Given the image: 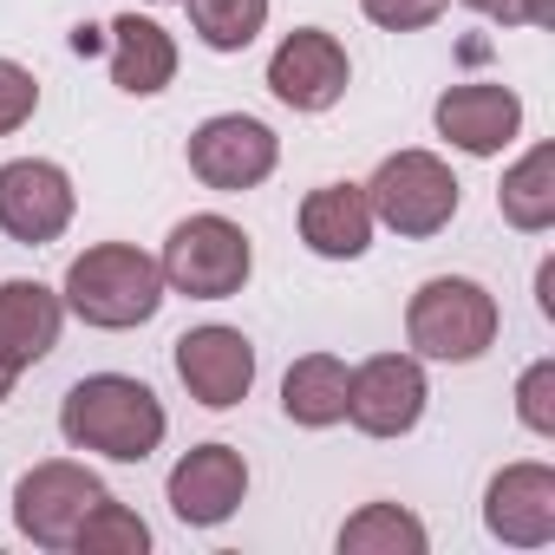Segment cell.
<instances>
[{"mask_svg":"<svg viewBox=\"0 0 555 555\" xmlns=\"http://www.w3.org/2000/svg\"><path fill=\"white\" fill-rule=\"evenodd\" d=\"M177 379L209 412L242 405L248 386H255V347H248V334H235V327H190L177 340Z\"/></svg>","mask_w":555,"mask_h":555,"instance_id":"obj_12","label":"cell"},{"mask_svg":"<svg viewBox=\"0 0 555 555\" xmlns=\"http://www.w3.org/2000/svg\"><path fill=\"white\" fill-rule=\"evenodd\" d=\"M164 496H170L177 522L216 529V522H229V516L242 509V496H248V464H242L235 444H196V451L177 457Z\"/></svg>","mask_w":555,"mask_h":555,"instance_id":"obj_11","label":"cell"},{"mask_svg":"<svg viewBox=\"0 0 555 555\" xmlns=\"http://www.w3.org/2000/svg\"><path fill=\"white\" fill-rule=\"evenodd\" d=\"M183 8H190V34L209 53H242L268 27V0H183Z\"/></svg>","mask_w":555,"mask_h":555,"instance_id":"obj_21","label":"cell"},{"mask_svg":"<svg viewBox=\"0 0 555 555\" xmlns=\"http://www.w3.org/2000/svg\"><path fill=\"white\" fill-rule=\"evenodd\" d=\"M164 295H170V288H164L157 255H144V248H131V242H99V248L73 255L66 288H60L66 314H79V321L99 327V334L144 327V321L164 308Z\"/></svg>","mask_w":555,"mask_h":555,"instance_id":"obj_2","label":"cell"},{"mask_svg":"<svg viewBox=\"0 0 555 555\" xmlns=\"http://www.w3.org/2000/svg\"><path fill=\"white\" fill-rule=\"evenodd\" d=\"M483 529L509 548L555 542V470L548 464H503L483 490Z\"/></svg>","mask_w":555,"mask_h":555,"instance_id":"obj_13","label":"cell"},{"mask_svg":"<svg viewBox=\"0 0 555 555\" xmlns=\"http://www.w3.org/2000/svg\"><path fill=\"white\" fill-rule=\"evenodd\" d=\"M431 118H438V138H451L464 157H496L522 131V99L496 79H470V86H451Z\"/></svg>","mask_w":555,"mask_h":555,"instance_id":"obj_14","label":"cell"},{"mask_svg":"<svg viewBox=\"0 0 555 555\" xmlns=\"http://www.w3.org/2000/svg\"><path fill=\"white\" fill-rule=\"evenodd\" d=\"M431 535L412 509L399 503H366L360 516L340 522V555H425Z\"/></svg>","mask_w":555,"mask_h":555,"instance_id":"obj_20","label":"cell"},{"mask_svg":"<svg viewBox=\"0 0 555 555\" xmlns=\"http://www.w3.org/2000/svg\"><path fill=\"white\" fill-rule=\"evenodd\" d=\"M555 21V0H522V27H548Z\"/></svg>","mask_w":555,"mask_h":555,"instance_id":"obj_27","label":"cell"},{"mask_svg":"<svg viewBox=\"0 0 555 555\" xmlns=\"http://www.w3.org/2000/svg\"><path fill=\"white\" fill-rule=\"evenodd\" d=\"M451 0H360V14L386 34H418V27H438Z\"/></svg>","mask_w":555,"mask_h":555,"instance_id":"obj_25","label":"cell"},{"mask_svg":"<svg viewBox=\"0 0 555 555\" xmlns=\"http://www.w3.org/2000/svg\"><path fill=\"white\" fill-rule=\"evenodd\" d=\"M144 8H164V0H144Z\"/></svg>","mask_w":555,"mask_h":555,"instance_id":"obj_30","label":"cell"},{"mask_svg":"<svg viewBox=\"0 0 555 555\" xmlns=\"http://www.w3.org/2000/svg\"><path fill=\"white\" fill-rule=\"evenodd\" d=\"M79 196H73V177L47 157H14L0 164V235H14L27 248H47L66 235Z\"/></svg>","mask_w":555,"mask_h":555,"instance_id":"obj_9","label":"cell"},{"mask_svg":"<svg viewBox=\"0 0 555 555\" xmlns=\"http://www.w3.org/2000/svg\"><path fill=\"white\" fill-rule=\"evenodd\" d=\"M425 399H431V386H425L418 353H373L347 379V418L366 438H405L425 418Z\"/></svg>","mask_w":555,"mask_h":555,"instance_id":"obj_8","label":"cell"},{"mask_svg":"<svg viewBox=\"0 0 555 555\" xmlns=\"http://www.w3.org/2000/svg\"><path fill=\"white\" fill-rule=\"evenodd\" d=\"M366 203H373V222H386L405 242H425V235L451 229V216H457V177L431 151H392L373 170Z\"/></svg>","mask_w":555,"mask_h":555,"instance_id":"obj_5","label":"cell"},{"mask_svg":"<svg viewBox=\"0 0 555 555\" xmlns=\"http://www.w3.org/2000/svg\"><path fill=\"white\" fill-rule=\"evenodd\" d=\"M60 431H66L73 451H99V457H112V464H144V457L164 444L170 418H164V405H157V392H151L144 379L92 373V379H79V386L66 392Z\"/></svg>","mask_w":555,"mask_h":555,"instance_id":"obj_1","label":"cell"},{"mask_svg":"<svg viewBox=\"0 0 555 555\" xmlns=\"http://www.w3.org/2000/svg\"><path fill=\"white\" fill-rule=\"evenodd\" d=\"M99 34H105V27H92V21H86V27H79V34H73V47H79V53H99V47H105V40H99Z\"/></svg>","mask_w":555,"mask_h":555,"instance_id":"obj_28","label":"cell"},{"mask_svg":"<svg viewBox=\"0 0 555 555\" xmlns=\"http://www.w3.org/2000/svg\"><path fill=\"white\" fill-rule=\"evenodd\" d=\"M516 418H522L535 438H555V360H535V366L516 379Z\"/></svg>","mask_w":555,"mask_h":555,"instance_id":"obj_23","label":"cell"},{"mask_svg":"<svg viewBox=\"0 0 555 555\" xmlns=\"http://www.w3.org/2000/svg\"><path fill=\"white\" fill-rule=\"evenodd\" d=\"M496 295L483 282H470V274H438V282H425L405 308V340L418 360H444V366H470L496 347Z\"/></svg>","mask_w":555,"mask_h":555,"instance_id":"obj_3","label":"cell"},{"mask_svg":"<svg viewBox=\"0 0 555 555\" xmlns=\"http://www.w3.org/2000/svg\"><path fill=\"white\" fill-rule=\"evenodd\" d=\"M496 209H503V222L522 229V235H542V229L555 222V144H535V151H522V157L503 170Z\"/></svg>","mask_w":555,"mask_h":555,"instance_id":"obj_19","label":"cell"},{"mask_svg":"<svg viewBox=\"0 0 555 555\" xmlns=\"http://www.w3.org/2000/svg\"><path fill=\"white\" fill-rule=\"evenodd\" d=\"M373 203H366V183H321L301 196V242L321 255V261H360L373 248Z\"/></svg>","mask_w":555,"mask_h":555,"instance_id":"obj_15","label":"cell"},{"mask_svg":"<svg viewBox=\"0 0 555 555\" xmlns=\"http://www.w3.org/2000/svg\"><path fill=\"white\" fill-rule=\"evenodd\" d=\"M60 321H66V301L40 282H0V366H40L53 347H60Z\"/></svg>","mask_w":555,"mask_h":555,"instance_id":"obj_16","label":"cell"},{"mask_svg":"<svg viewBox=\"0 0 555 555\" xmlns=\"http://www.w3.org/2000/svg\"><path fill=\"white\" fill-rule=\"evenodd\" d=\"M470 14H483V21H503V27H522V0H464Z\"/></svg>","mask_w":555,"mask_h":555,"instance_id":"obj_26","label":"cell"},{"mask_svg":"<svg viewBox=\"0 0 555 555\" xmlns=\"http://www.w3.org/2000/svg\"><path fill=\"white\" fill-rule=\"evenodd\" d=\"M105 53H112V86L131 99H157L177 79V40L144 14H118L105 27Z\"/></svg>","mask_w":555,"mask_h":555,"instance_id":"obj_17","label":"cell"},{"mask_svg":"<svg viewBox=\"0 0 555 555\" xmlns=\"http://www.w3.org/2000/svg\"><path fill=\"white\" fill-rule=\"evenodd\" d=\"M274 164H282V138L248 112H216V118H203L190 131V177L222 190V196L268 183Z\"/></svg>","mask_w":555,"mask_h":555,"instance_id":"obj_7","label":"cell"},{"mask_svg":"<svg viewBox=\"0 0 555 555\" xmlns=\"http://www.w3.org/2000/svg\"><path fill=\"white\" fill-rule=\"evenodd\" d=\"M8 392H14V366H0V405H8Z\"/></svg>","mask_w":555,"mask_h":555,"instance_id":"obj_29","label":"cell"},{"mask_svg":"<svg viewBox=\"0 0 555 555\" xmlns=\"http://www.w3.org/2000/svg\"><path fill=\"white\" fill-rule=\"evenodd\" d=\"M157 268H164V288H177L190 301H229V295L248 288L255 248H248V235L229 216H183L170 229Z\"/></svg>","mask_w":555,"mask_h":555,"instance_id":"obj_4","label":"cell"},{"mask_svg":"<svg viewBox=\"0 0 555 555\" xmlns=\"http://www.w3.org/2000/svg\"><path fill=\"white\" fill-rule=\"evenodd\" d=\"M105 496H112V490H105L86 464L47 457V464H34V470L14 483V529H21L34 548H73L79 522H86Z\"/></svg>","mask_w":555,"mask_h":555,"instance_id":"obj_6","label":"cell"},{"mask_svg":"<svg viewBox=\"0 0 555 555\" xmlns=\"http://www.w3.org/2000/svg\"><path fill=\"white\" fill-rule=\"evenodd\" d=\"M73 548H79V555H144V548H151V529H144L138 509H125L118 496H105V503L79 522Z\"/></svg>","mask_w":555,"mask_h":555,"instance_id":"obj_22","label":"cell"},{"mask_svg":"<svg viewBox=\"0 0 555 555\" xmlns=\"http://www.w3.org/2000/svg\"><path fill=\"white\" fill-rule=\"evenodd\" d=\"M347 79H353L347 47L334 34H321V27H295L268 60V92L288 112H334L347 99Z\"/></svg>","mask_w":555,"mask_h":555,"instance_id":"obj_10","label":"cell"},{"mask_svg":"<svg viewBox=\"0 0 555 555\" xmlns=\"http://www.w3.org/2000/svg\"><path fill=\"white\" fill-rule=\"evenodd\" d=\"M347 360H334V353H301L295 366H288V379H282V412L301 425V431H327V425H340L347 418Z\"/></svg>","mask_w":555,"mask_h":555,"instance_id":"obj_18","label":"cell"},{"mask_svg":"<svg viewBox=\"0 0 555 555\" xmlns=\"http://www.w3.org/2000/svg\"><path fill=\"white\" fill-rule=\"evenodd\" d=\"M40 112V86L21 60H0V138H14L27 118Z\"/></svg>","mask_w":555,"mask_h":555,"instance_id":"obj_24","label":"cell"}]
</instances>
